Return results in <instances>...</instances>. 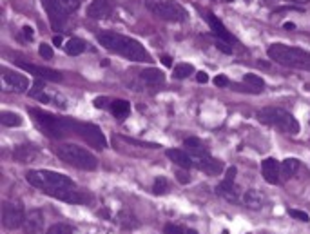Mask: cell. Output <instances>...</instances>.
<instances>
[{"mask_svg":"<svg viewBox=\"0 0 310 234\" xmlns=\"http://www.w3.org/2000/svg\"><path fill=\"white\" fill-rule=\"evenodd\" d=\"M26 180L29 185L40 189L44 195L62 200V202L78 205V203H85L91 200V196L85 195L84 191L76 189L75 181L62 172L49 171V169H33L26 172Z\"/></svg>","mask_w":310,"mask_h":234,"instance_id":"cell-1","label":"cell"},{"mask_svg":"<svg viewBox=\"0 0 310 234\" xmlns=\"http://www.w3.org/2000/svg\"><path fill=\"white\" fill-rule=\"evenodd\" d=\"M96 40L106 49H109L113 53L122 55V57L133 60V62H149L147 49L138 40L131 38V36L120 35V33L115 31H102L96 35Z\"/></svg>","mask_w":310,"mask_h":234,"instance_id":"cell-2","label":"cell"},{"mask_svg":"<svg viewBox=\"0 0 310 234\" xmlns=\"http://www.w3.org/2000/svg\"><path fill=\"white\" fill-rule=\"evenodd\" d=\"M29 115L35 118L36 125H38L49 138L53 140H60V138L67 136V134H75L76 120L64 118V116H57L47 111L36 109V107H29Z\"/></svg>","mask_w":310,"mask_h":234,"instance_id":"cell-3","label":"cell"},{"mask_svg":"<svg viewBox=\"0 0 310 234\" xmlns=\"http://www.w3.org/2000/svg\"><path fill=\"white\" fill-rule=\"evenodd\" d=\"M267 55H269L271 60L285 67L310 71V53H306L299 48H292V45L285 44H272L267 51Z\"/></svg>","mask_w":310,"mask_h":234,"instance_id":"cell-4","label":"cell"},{"mask_svg":"<svg viewBox=\"0 0 310 234\" xmlns=\"http://www.w3.org/2000/svg\"><path fill=\"white\" fill-rule=\"evenodd\" d=\"M55 153L62 162L76 169H82V171H94L98 167L96 156L84 147L75 146V144H60L58 147H55Z\"/></svg>","mask_w":310,"mask_h":234,"instance_id":"cell-5","label":"cell"},{"mask_svg":"<svg viewBox=\"0 0 310 234\" xmlns=\"http://www.w3.org/2000/svg\"><path fill=\"white\" fill-rule=\"evenodd\" d=\"M257 120L265 125L276 127L281 133L287 134L299 133V122L288 111L281 109V107H263L262 111H257Z\"/></svg>","mask_w":310,"mask_h":234,"instance_id":"cell-6","label":"cell"},{"mask_svg":"<svg viewBox=\"0 0 310 234\" xmlns=\"http://www.w3.org/2000/svg\"><path fill=\"white\" fill-rule=\"evenodd\" d=\"M183 146L187 147V153L192 156V162H194V167H198L199 171L207 172V174H220L223 171V164L220 160L214 158L205 146L201 144V140L198 138H185Z\"/></svg>","mask_w":310,"mask_h":234,"instance_id":"cell-7","label":"cell"},{"mask_svg":"<svg viewBox=\"0 0 310 234\" xmlns=\"http://www.w3.org/2000/svg\"><path fill=\"white\" fill-rule=\"evenodd\" d=\"M145 8L162 20L167 22H185L189 13L176 0H145Z\"/></svg>","mask_w":310,"mask_h":234,"instance_id":"cell-8","label":"cell"},{"mask_svg":"<svg viewBox=\"0 0 310 234\" xmlns=\"http://www.w3.org/2000/svg\"><path fill=\"white\" fill-rule=\"evenodd\" d=\"M75 134L82 136L89 146L94 147V149H106L107 147L106 136H104V133L100 131V127L94 124H89V122H76Z\"/></svg>","mask_w":310,"mask_h":234,"instance_id":"cell-9","label":"cell"},{"mask_svg":"<svg viewBox=\"0 0 310 234\" xmlns=\"http://www.w3.org/2000/svg\"><path fill=\"white\" fill-rule=\"evenodd\" d=\"M24 221H26V212H24V207L20 203H2V223H4L6 229H20V227H24Z\"/></svg>","mask_w":310,"mask_h":234,"instance_id":"cell-10","label":"cell"},{"mask_svg":"<svg viewBox=\"0 0 310 234\" xmlns=\"http://www.w3.org/2000/svg\"><path fill=\"white\" fill-rule=\"evenodd\" d=\"M236 174H238L236 167H229V169H227L225 178H223V180L220 181V183H218V187H216L218 196L225 198L227 202H238V200H239L238 191H236V187H234V178H236Z\"/></svg>","mask_w":310,"mask_h":234,"instance_id":"cell-11","label":"cell"},{"mask_svg":"<svg viewBox=\"0 0 310 234\" xmlns=\"http://www.w3.org/2000/svg\"><path fill=\"white\" fill-rule=\"evenodd\" d=\"M2 80H4L6 89L9 91H17V93H24L27 87H29V80L26 78L24 75H17L15 71L4 67L2 69Z\"/></svg>","mask_w":310,"mask_h":234,"instance_id":"cell-12","label":"cell"},{"mask_svg":"<svg viewBox=\"0 0 310 234\" xmlns=\"http://www.w3.org/2000/svg\"><path fill=\"white\" fill-rule=\"evenodd\" d=\"M18 67L27 73L35 75L40 80H49V82H60L62 80V73L55 69H49V67H40V66H33V64H26V62H18Z\"/></svg>","mask_w":310,"mask_h":234,"instance_id":"cell-13","label":"cell"},{"mask_svg":"<svg viewBox=\"0 0 310 234\" xmlns=\"http://www.w3.org/2000/svg\"><path fill=\"white\" fill-rule=\"evenodd\" d=\"M115 11V0H93L87 8V17L104 20Z\"/></svg>","mask_w":310,"mask_h":234,"instance_id":"cell-14","label":"cell"},{"mask_svg":"<svg viewBox=\"0 0 310 234\" xmlns=\"http://www.w3.org/2000/svg\"><path fill=\"white\" fill-rule=\"evenodd\" d=\"M42 4H44V9L47 11V17H49V22H51V27H53L55 31H60L64 27L67 20V15H64L60 11V8L57 6L55 0H42Z\"/></svg>","mask_w":310,"mask_h":234,"instance_id":"cell-15","label":"cell"},{"mask_svg":"<svg viewBox=\"0 0 310 234\" xmlns=\"http://www.w3.org/2000/svg\"><path fill=\"white\" fill-rule=\"evenodd\" d=\"M262 174L271 185L279 183V174H281V164H278L276 158H265L262 162Z\"/></svg>","mask_w":310,"mask_h":234,"instance_id":"cell-16","label":"cell"},{"mask_svg":"<svg viewBox=\"0 0 310 234\" xmlns=\"http://www.w3.org/2000/svg\"><path fill=\"white\" fill-rule=\"evenodd\" d=\"M207 20H209V26H211V29H213L214 36H216L218 40H223V42H229V44H232V42H234V36L229 33V29L223 26V22L216 17V15H214V13H207Z\"/></svg>","mask_w":310,"mask_h":234,"instance_id":"cell-17","label":"cell"},{"mask_svg":"<svg viewBox=\"0 0 310 234\" xmlns=\"http://www.w3.org/2000/svg\"><path fill=\"white\" fill-rule=\"evenodd\" d=\"M44 227V214L38 209H33L31 212L26 214V221H24V230L26 234H38Z\"/></svg>","mask_w":310,"mask_h":234,"instance_id":"cell-18","label":"cell"},{"mask_svg":"<svg viewBox=\"0 0 310 234\" xmlns=\"http://www.w3.org/2000/svg\"><path fill=\"white\" fill-rule=\"evenodd\" d=\"M38 156V147L33 146V144H24V146H18L13 153V158L20 164H29Z\"/></svg>","mask_w":310,"mask_h":234,"instance_id":"cell-19","label":"cell"},{"mask_svg":"<svg viewBox=\"0 0 310 234\" xmlns=\"http://www.w3.org/2000/svg\"><path fill=\"white\" fill-rule=\"evenodd\" d=\"M167 158H171L176 165H180L182 169H191L194 167L192 156L183 149H167Z\"/></svg>","mask_w":310,"mask_h":234,"instance_id":"cell-20","label":"cell"},{"mask_svg":"<svg viewBox=\"0 0 310 234\" xmlns=\"http://www.w3.org/2000/svg\"><path fill=\"white\" fill-rule=\"evenodd\" d=\"M142 80L145 82L147 85H152V87H158V85H164L165 82V75L158 67H147V69L142 71Z\"/></svg>","mask_w":310,"mask_h":234,"instance_id":"cell-21","label":"cell"},{"mask_svg":"<svg viewBox=\"0 0 310 234\" xmlns=\"http://www.w3.org/2000/svg\"><path fill=\"white\" fill-rule=\"evenodd\" d=\"M243 202L247 207L254 209V211H257V209L263 207V196L257 193L256 189H248L247 193L243 195Z\"/></svg>","mask_w":310,"mask_h":234,"instance_id":"cell-22","label":"cell"},{"mask_svg":"<svg viewBox=\"0 0 310 234\" xmlns=\"http://www.w3.org/2000/svg\"><path fill=\"white\" fill-rule=\"evenodd\" d=\"M111 113L118 120L127 118V115L131 113V104L127 100H113L111 102Z\"/></svg>","mask_w":310,"mask_h":234,"instance_id":"cell-23","label":"cell"},{"mask_svg":"<svg viewBox=\"0 0 310 234\" xmlns=\"http://www.w3.org/2000/svg\"><path fill=\"white\" fill-rule=\"evenodd\" d=\"M116 221H118V223L124 227V229H136V227H140V221L136 220V216H134L131 211L118 212V218H116Z\"/></svg>","mask_w":310,"mask_h":234,"instance_id":"cell-24","label":"cell"},{"mask_svg":"<svg viewBox=\"0 0 310 234\" xmlns=\"http://www.w3.org/2000/svg\"><path fill=\"white\" fill-rule=\"evenodd\" d=\"M2 125L6 127H18V125H22V116L18 115V113H13V111H2Z\"/></svg>","mask_w":310,"mask_h":234,"instance_id":"cell-25","label":"cell"},{"mask_svg":"<svg viewBox=\"0 0 310 234\" xmlns=\"http://www.w3.org/2000/svg\"><path fill=\"white\" fill-rule=\"evenodd\" d=\"M297 169H299V160H296V158L283 160V162H281V176H285V178L294 176L297 172Z\"/></svg>","mask_w":310,"mask_h":234,"instance_id":"cell-26","label":"cell"},{"mask_svg":"<svg viewBox=\"0 0 310 234\" xmlns=\"http://www.w3.org/2000/svg\"><path fill=\"white\" fill-rule=\"evenodd\" d=\"M85 51V42L80 38H71L66 44V53L71 55V57H78Z\"/></svg>","mask_w":310,"mask_h":234,"instance_id":"cell-27","label":"cell"},{"mask_svg":"<svg viewBox=\"0 0 310 234\" xmlns=\"http://www.w3.org/2000/svg\"><path fill=\"white\" fill-rule=\"evenodd\" d=\"M243 82L250 85V89H252L254 93H260V91L265 87V82H263L262 76L254 75V73H248V75H245L243 76Z\"/></svg>","mask_w":310,"mask_h":234,"instance_id":"cell-28","label":"cell"},{"mask_svg":"<svg viewBox=\"0 0 310 234\" xmlns=\"http://www.w3.org/2000/svg\"><path fill=\"white\" fill-rule=\"evenodd\" d=\"M55 2H57V6L64 15L75 13L76 9L80 8V0H55Z\"/></svg>","mask_w":310,"mask_h":234,"instance_id":"cell-29","label":"cell"},{"mask_svg":"<svg viewBox=\"0 0 310 234\" xmlns=\"http://www.w3.org/2000/svg\"><path fill=\"white\" fill-rule=\"evenodd\" d=\"M192 73H194L192 64H178V66L174 67V78H178V80L187 78V76H191Z\"/></svg>","mask_w":310,"mask_h":234,"instance_id":"cell-30","label":"cell"},{"mask_svg":"<svg viewBox=\"0 0 310 234\" xmlns=\"http://www.w3.org/2000/svg\"><path fill=\"white\" fill-rule=\"evenodd\" d=\"M169 191V181L165 180L164 176H158L154 180V183H152V193H154L156 196H162V195H165Z\"/></svg>","mask_w":310,"mask_h":234,"instance_id":"cell-31","label":"cell"},{"mask_svg":"<svg viewBox=\"0 0 310 234\" xmlns=\"http://www.w3.org/2000/svg\"><path fill=\"white\" fill-rule=\"evenodd\" d=\"M164 230H165V234H198L194 229H187V227L174 225V223H167Z\"/></svg>","mask_w":310,"mask_h":234,"instance_id":"cell-32","label":"cell"},{"mask_svg":"<svg viewBox=\"0 0 310 234\" xmlns=\"http://www.w3.org/2000/svg\"><path fill=\"white\" fill-rule=\"evenodd\" d=\"M47 234H73V227L67 223H55L47 229Z\"/></svg>","mask_w":310,"mask_h":234,"instance_id":"cell-33","label":"cell"},{"mask_svg":"<svg viewBox=\"0 0 310 234\" xmlns=\"http://www.w3.org/2000/svg\"><path fill=\"white\" fill-rule=\"evenodd\" d=\"M38 53L42 58H53V49H51V45H47L44 42V44H40L38 48Z\"/></svg>","mask_w":310,"mask_h":234,"instance_id":"cell-34","label":"cell"},{"mask_svg":"<svg viewBox=\"0 0 310 234\" xmlns=\"http://www.w3.org/2000/svg\"><path fill=\"white\" fill-rule=\"evenodd\" d=\"M288 214H290L292 218H296V220H299V221H308V220H310L306 212L297 211V209H290V211H288Z\"/></svg>","mask_w":310,"mask_h":234,"instance_id":"cell-35","label":"cell"},{"mask_svg":"<svg viewBox=\"0 0 310 234\" xmlns=\"http://www.w3.org/2000/svg\"><path fill=\"white\" fill-rule=\"evenodd\" d=\"M216 48L220 49L222 53H225V55H231V53H232L231 44H229V42H223V40H218V38H216Z\"/></svg>","mask_w":310,"mask_h":234,"instance_id":"cell-36","label":"cell"},{"mask_svg":"<svg viewBox=\"0 0 310 234\" xmlns=\"http://www.w3.org/2000/svg\"><path fill=\"white\" fill-rule=\"evenodd\" d=\"M42 91H44V82H42V80L38 78V80L35 82V85H33V89H31V97L36 98L40 93H42Z\"/></svg>","mask_w":310,"mask_h":234,"instance_id":"cell-37","label":"cell"},{"mask_svg":"<svg viewBox=\"0 0 310 234\" xmlns=\"http://www.w3.org/2000/svg\"><path fill=\"white\" fill-rule=\"evenodd\" d=\"M214 84H216L218 87H227V85H229V78H227L225 75H218L216 78H214Z\"/></svg>","mask_w":310,"mask_h":234,"instance_id":"cell-38","label":"cell"},{"mask_svg":"<svg viewBox=\"0 0 310 234\" xmlns=\"http://www.w3.org/2000/svg\"><path fill=\"white\" fill-rule=\"evenodd\" d=\"M196 80H198V84H207L209 75L205 73V71H198V73H196Z\"/></svg>","mask_w":310,"mask_h":234,"instance_id":"cell-39","label":"cell"},{"mask_svg":"<svg viewBox=\"0 0 310 234\" xmlns=\"http://www.w3.org/2000/svg\"><path fill=\"white\" fill-rule=\"evenodd\" d=\"M22 33H24V36H26L27 40H33V36H35V33H33V27H29V26L24 27Z\"/></svg>","mask_w":310,"mask_h":234,"instance_id":"cell-40","label":"cell"},{"mask_svg":"<svg viewBox=\"0 0 310 234\" xmlns=\"http://www.w3.org/2000/svg\"><path fill=\"white\" fill-rule=\"evenodd\" d=\"M106 102H107V98H102V97L94 98V107H96V109H102V107L106 106Z\"/></svg>","mask_w":310,"mask_h":234,"instance_id":"cell-41","label":"cell"},{"mask_svg":"<svg viewBox=\"0 0 310 234\" xmlns=\"http://www.w3.org/2000/svg\"><path fill=\"white\" fill-rule=\"evenodd\" d=\"M176 178L182 181V183H189V181H191V178L187 176L185 172H176Z\"/></svg>","mask_w":310,"mask_h":234,"instance_id":"cell-42","label":"cell"},{"mask_svg":"<svg viewBox=\"0 0 310 234\" xmlns=\"http://www.w3.org/2000/svg\"><path fill=\"white\" fill-rule=\"evenodd\" d=\"M162 62H164V66L171 67V66H173V58H171V57H167V55H165V57H162Z\"/></svg>","mask_w":310,"mask_h":234,"instance_id":"cell-43","label":"cell"},{"mask_svg":"<svg viewBox=\"0 0 310 234\" xmlns=\"http://www.w3.org/2000/svg\"><path fill=\"white\" fill-rule=\"evenodd\" d=\"M62 42H64V40H62V36H55V38H53V44L55 45H62Z\"/></svg>","mask_w":310,"mask_h":234,"instance_id":"cell-44","label":"cell"},{"mask_svg":"<svg viewBox=\"0 0 310 234\" xmlns=\"http://www.w3.org/2000/svg\"><path fill=\"white\" fill-rule=\"evenodd\" d=\"M285 29H296V26H294V24L292 22H285Z\"/></svg>","mask_w":310,"mask_h":234,"instance_id":"cell-45","label":"cell"},{"mask_svg":"<svg viewBox=\"0 0 310 234\" xmlns=\"http://www.w3.org/2000/svg\"><path fill=\"white\" fill-rule=\"evenodd\" d=\"M288 2H297V4H305V2H308V0H288Z\"/></svg>","mask_w":310,"mask_h":234,"instance_id":"cell-46","label":"cell"}]
</instances>
